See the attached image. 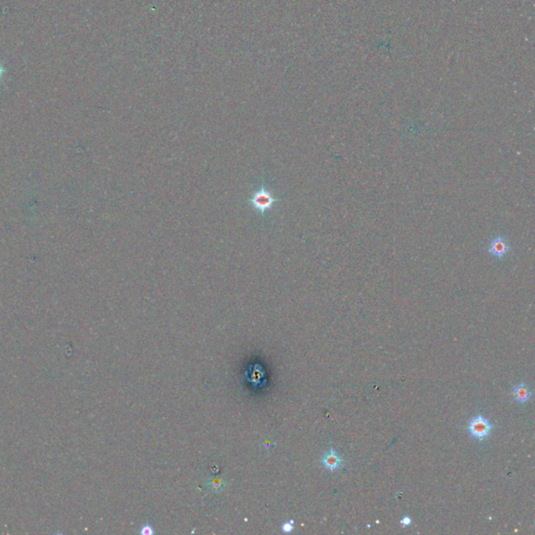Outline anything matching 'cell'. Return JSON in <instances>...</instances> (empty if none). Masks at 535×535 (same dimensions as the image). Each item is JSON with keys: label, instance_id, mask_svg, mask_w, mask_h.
<instances>
[{"label": "cell", "instance_id": "6da1fadb", "mask_svg": "<svg viewBox=\"0 0 535 535\" xmlns=\"http://www.w3.org/2000/svg\"><path fill=\"white\" fill-rule=\"evenodd\" d=\"M495 426L483 415H476L468 423L467 430L471 436L478 440H485L492 433Z\"/></svg>", "mask_w": 535, "mask_h": 535}, {"label": "cell", "instance_id": "7a4b0ae2", "mask_svg": "<svg viewBox=\"0 0 535 535\" xmlns=\"http://www.w3.org/2000/svg\"><path fill=\"white\" fill-rule=\"evenodd\" d=\"M488 253L498 260H504L511 251L510 241L504 236H498L490 240L487 246Z\"/></svg>", "mask_w": 535, "mask_h": 535}, {"label": "cell", "instance_id": "3957f363", "mask_svg": "<svg viewBox=\"0 0 535 535\" xmlns=\"http://www.w3.org/2000/svg\"><path fill=\"white\" fill-rule=\"evenodd\" d=\"M322 465L326 468L329 472H337L338 470L343 466L344 460L341 457V455L333 449H330L329 451L325 452L322 456L321 459Z\"/></svg>", "mask_w": 535, "mask_h": 535}, {"label": "cell", "instance_id": "277c9868", "mask_svg": "<svg viewBox=\"0 0 535 535\" xmlns=\"http://www.w3.org/2000/svg\"><path fill=\"white\" fill-rule=\"evenodd\" d=\"M512 394H514L516 401H518L520 404L528 403L533 395L529 386L526 383L518 384L514 388V390H512Z\"/></svg>", "mask_w": 535, "mask_h": 535}, {"label": "cell", "instance_id": "5b68a950", "mask_svg": "<svg viewBox=\"0 0 535 535\" xmlns=\"http://www.w3.org/2000/svg\"><path fill=\"white\" fill-rule=\"evenodd\" d=\"M252 202H253V205L258 209L266 210L271 207V205L274 202V199L268 192L261 191L253 197Z\"/></svg>", "mask_w": 535, "mask_h": 535}, {"label": "cell", "instance_id": "8992f818", "mask_svg": "<svg viewBox=\"0 0 535 535\" xmlns=\"http://www.w3.org/2000/svg\"><path fill=\"white\" fill-rule=\"evenodd\" d=\"M294 529H295V522L293 520L283 523L281 526V530L283 533H291L293 532Z\"/></svg>", "mask_w": 535, "mask_h": 535}, {"label": "cell", "instance_id": "52a82bcc", "mask_svg": "<svg viewBox=\"0 0 535 535\" xmlns=\"http://www.w3.org/2000/svg\"><path fill=\"white\" fill-rule=\"evenodd\" d=\"M400 524H401V526L406 528V527L411 526L412 524H413V521H412V519L409 516H404L400 520Z\"/></svg>", "mask_w": 535, "mask_h": 535}, {"label": "cell", "instance_id": "ba28073f", "mask_svg": "<svg viewBox=\"0 0 535 535\" xmlns=\"http://www.w3.org/2000/svg\"><path fill=\"white\" fill-rule=\"evenodd\" d=\"M140 533L142 535H152L154 533V530L153 528L150 526V525H144L141 530H140Z\"/></svg>", "mask_w": 535, "mask_h": 535}, {"label": "cell", "instance_id": "9c48e42d", "mask_svg": "<svg viewBox=\"0 0 535 535\" xmlns=\"http://www.w3.org/2000/svg\"><path fill=\"white\" fill-rule=\"evenodd\" d=\"M2 73H3V68H2V66H1V65H0V77H1Z\"/></svg>", "mask_w": 535, "mask_h": 535}]
</instances>
